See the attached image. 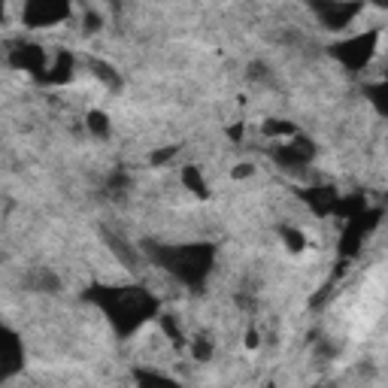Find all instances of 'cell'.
Returning a JSON list of instances; mask_svg holds the SVG:
<instances>
[{"mask_svg": "<svg viewBox=\"0 0 388 388\" xmlns=\"http://www.w3.org/2000/svg\"><path fill=\"white\" fill-rule=\"evenodd\" d=\"M279 234H282V243H285V249L292 255H301L303 249H307V237H303L297 228H282Z\"/></svg>", "mask_w": 388, "mask_h": 388, "instance_id": "obj_12", "label": "cell"}, {"mask_svg": "<svg viewBox=\"0 0 388 388\" xmlns=\"http://www.w3.org/2000/svg\"><path fill=\"white\" fill-rule=\"evenodd\" d=\"M264 134L267 137H294L297 134V128L292 125V121H279V119H270V121H264Z\"/></svg>", "mask_w": 388, "mask_h": 388, "instance_id": "obj_15", "label": "cell"}, {"mask_svg": "<svg viewBox=\"0 0 388 388\" xmlns=\"http://www.w3.org/2000/svg\"><path fill=\"white\" fill-rule=\"evenodd\" d=\"M3 15H6V0H0V24H3Z\"/></svg>", "mask_w": 388, "mask_h": 388, "instance_id": "obj_26", "label": "cell"}, {"mask_svg": "<svg viewBox=\"0 0 388 388\" xmlns=\"http://www.w3.org/2000/svg\"><path fill=\"white\" fill-rule=\"evenodd\" d=\"M246 346H249V349L258 346V331H255V328H249V334H246Z\"/></svg>", "mask_w": 388, "mask_h": 388, "instance_id": "obj_24", "label": "cell"}, {"mask_svg": "<svg viewBox=\"0 0 388 388\" xmlns=\"http://www.w3.org/2000/svg\"><path fill=\"white\" fill-rule=\"evenodd\" d=\"M228 137H230V140H240V137H243V121H237L234 128H228Z\"/></svg>", "mask_w": 388, "mask_h": 388, "instance_id": "obj_23", "label": "cell"}, {"mask_svg": "<svg viewBox=\"0 0 388 388\" xmlns=\"http://www.w3.org/2000/svg\"><path fill=\"white\" fill-rule=\"evenodd\" d=\"M64 19H70V0H28L24 3L28 28H52Z\"/></svg>", "mask_w": 388, "mask_h": 388, "instance_id": "obj_5", "label": "cell"}, {"mask_svg": "<svg viewBox=\"0 0 388 388\" xmlns=\"http://www.w3.org/2000/svg\"><path fill=\"white\" fill-rule=\"evenodd\" d=\"M192 355H194L197 361H210L212 358V346L206 343V340H194L192 343Z\"/></svg>", "mask_w": 388, "mask_h": 388, "instance_id": "obj_18", "label": "cell"}, {"mask_svg": "<svg viewBox=\"0 0 388 388\" xmlns=\"http://www.w3.org/2000/svg\"><path fill=\"white\" fill-rule=\"evenodd\" d=\"M307 201L312 203V210H316L319 216H331L337 201H340V194L325 185V188H312V192H307Z\"/></svg>", "mask_w": 388, "mask_h": 388, "instance_id": "obj_10", "label": "cell"}, {"mask_svg": "<svg viewBox=\"0 0 388 388\" xmlns=\"http://www.w3.org/2000/svg\"><path fill=\"white\" fill-rule=\"evenodd\" d=\"M161 328H164V334H167L170 340H173V346H183L185 337H183V331H179V325H176V321H173L170 316H164V319H161Z\"/></svg>", "mask_w": 388, "mask_h": 388, "instance_id": "obj_17", "label": "cell"}, {"mask_svg": "<svg viewBox=\"0 0 388 388\" xmlns=\"http://www.w3.org/2000/svg\"><path fill=\"white\" fill-rule=\"evenodd\" d=\"M10 64L15 70H24V73H34V76H43L49 58L40 46H15L10 52Z\"/></svg>", "mask_w": 388, "mask_h": 388, "instance_id": "obj_7", "label": "cell"}, {"mask_svg": "<svg viewBox=\"0 0 388 388\" xmlns=\"http://www.w3.org/2000/svg\"><path fill=\"white\" fill-rule=\"evenodd\" d=\"M137 379H140V382H170V376H164V373H152V370H140Z\"/></svg>", "mask_w": 388, "mask_h": 388, "instance_id": "obj_20", "label": "cell"}, {"mask_svg": "<svg viewBox=\"0 0 388 388\" xmlns=\"http://www.w3.org/2000/svg\"><path fill=\"white\" fill-rule=\"evenodd\" d=\"M92 301L101 307L110 321L119 328L121 334H130L143 325L146 319L155 316L158 301L152 294H146L143 288H110V285H97L92 288Z\"/></svg>", "mask_w": 388, "mask_h": 388, "instance_id": "obj_1", "label": "cell"}, {"mask_svg": "<svg viewBox=\"0 0 388 388\" xmlns=\"http://www.w3.org/2000/svg\"><path fill=\"white\" fill-rule=\"evenodd\" d=\"M97 28H101V15L88 12V15H85V31H97Z\"/></svg>", "mask_w": 388, "mask_h": 388, "instance_id": "obj_22", "label": "cell"}, {"mask_svg": "<svg viewBox=\"0 0 388 388\" xmlns=\"http://www.w3.org/2000/svg\"><path fill=\"white\" fill-rule=\"evenodd\" d=\"M92 70H94L97 76H101V79H103L110 88H119V85H121V76H119V73H115V70L110 67V64H103V61H92Z\"/></svg>", "mask_w": 388, "mask_h": 388, "instance_id": "obj_16", "label": "cell"}, {"mask_svg": "<svg viewBox=\"0 0 388 388\" xmlns=\"http://www.w3.org/2000/svg\"><path fill=\"white\" fill-rule=\"evenodd\" d=\"M252 164H237V167L234 170H230V176H234V179H246V176H252Z\"/></svg>", "mask_w": 388, "mask_h": 388, "instance_id": "obj_21", "label": "cell"}, {"mask_svg": "<svg viewBox=\"0 0 388 388\" xmlns=\"http://www.w3.org/2000/svg\"><path fill=\"white\" fill-rule=\"evenodd\" d=\"M173 155H176V146H164V149H158V152H152V164L161 167V164H167Z\"/></svg>", "mask_w": 388, "mask_h": 388, "instance_id": "obj_19", "label": "cell"}, {"mask_svg": "<svg viewBox=\"0 0 388 388\" xmlns=\"http://www.w3.org/2000/svg\"><path fill=\"white\" fill-rule=\"evenodd\" d=\"M146 252L158 267H164L185 285H201L210 276L212 261H216V246L210 243H185V246L161 243V246H146Z\"/></svg>", "mask_w": 388, "mask_h": 388, "instance_id": "obj_2", "label": "cell"}, {"mask_svg": "<svg viewBox=\"0 0 388 388\" xmlns=\"http://www.w3.org/2000/svg\"><path fill=\"white\" fill-rule=\"evenodd\" d=\"M364 94L370 97V103L376 106V112H379V115H385V112H388V101H385L388 88H385V82H376V85H367V88H364Z\"/></svg>", "mask_w": 388, "mask_h": 388, "instance_id": "obj_13", "label": "cell"}, {"mask_svg": "<svg viewBox=\"0 0 388 388\" xmlns=\"http://www.w3.org/2000/svg\"><path fill=\"white\" fill-rule=\"evenodd\" d=\"M22 367V343L6 328H0V379L12 376Z\"/></svg>", "mask_w": 388, "mask_h": 388, "instance_id": "obj_8", "label": "cell"}, {"mask_svg": "<svg viewBox=\"0 0 388 388\" xmlns=\"http://www.w3.org/2000/svg\"><path fill=\"white\" fill-rule=\"evenodd\" d=\"M183 185L192 194L201 197V201H203V197H210V188H206V183H203V173L197 170V167H185L183 170Z\"/></svg>", "mask_w": 388, "mask_h": 388, "instance_id": "obj_11", "label": "cell"}, {"mask_svg": "<svg viewBox=\"0 0 388 388\" xmlns=\"http://www.w3.org/2000/svg\"><path fill=\"white\" fill-rule=\"evenodd\" d=\"M85 121H88V130H92L94 137H106V134H110V119H106V112L92 110L85 115Z\"/></svg>", "mask_w": 388, "mask_h": 388, "instance_id": "obj_14", "label": "cell"}, {"mask_svg": "<svg viewBox=\"0 0 388 388\" xmlns=\"http://www.w3.org/2000/svg\"><path fill=\"white\" fill-rule=\"evenodd\" d=\"M379 37H382V31L379 28L367 31V34H358V37H349V40H343V43L331 46V55L343 64L346 70L358 73V70H364L367 64L373 61V55L379 49Z\"/></svg>", "mask_w": 388, "mask_h": 388, "instance_id": "obj_3", "label": "cell"}, {"mask_svg": "<svg viewBox=\"0 0 388 388\" xmlns=\"http://www.w3.org/2000/svg\"><path fill=\"white\" fill-rule=\"evenodd\" d=\"M70 73H73V55L58 52L55 61L46 64V70H43V76H40V79L49 82V85H64V82L70 79Z\"/></svg>", "mask_w": 388, "mask_h": 388, "instance_id": "obj_9", "label": "cell"}, {"mask_svg": "<svg viewBox=\"0 0 388 388\" xmlns=\"http://www.w3.org/2000/svg\"><path fill=\"white\" fill-rule=\"evenodd\" d=\"M312 155H316V146H312L307 137H297V134L288 137V143L273 149V161L279 164V167H285V170L307 167V164L312 161Z\"/></svg>", "mask_w": 388, "mask_h": 388, "instance_id": "obj_6", "label": "cell"}, {"mask_svg": "<svg viewBox=\"0 0 388 388\" xmlns=\"http://www.w3.org/2000/svg\"><path fill=\"white\" fill-rule=\"evenodd\" d=\"M367 3H373V6H379V10H385V6H388V0H367Z\"/></svg>", "mask_w": 388, "mask_h": 388, "instance_id": "obj_25", "label": "cell"}, {"mask_svg": "<svg viewBox=\"0 0 388 388\" xmlns=\"http://www.w3.org/2000/svg\"><path fill=\"white\" fill-rule=\"evenodd\" d=\"M312 10L328 31H340L364 10V0H312Z\"/></svg>", "mask_w": 388, "mask_h": 388, "instance_id": "obj_4", "label": "cell"}]
</instances>
